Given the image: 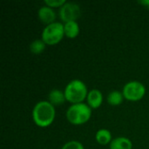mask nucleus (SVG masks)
Wrapping results in <instances>:
<instances>
[{
	"label": "nucleus",
	"instance_id": "f257e3e1",
	"mask_svg": "<svg viewBox=\"0 0 149 149\" xmlns=\"http://www.w3.org/2000/svg\"><path fill=\"white\" fill-rule=\"evenodd\" d=\"M55 118V108L49 101L38 102L32 109V119L35 124L40 127L50 126Z\"/></svg>",
	"mask_w": 149,
	"mask_h": 149
},
{
	"label": "nucleus",
	"instance_id": "f03ea898",
	"mask_svg": "<svg viewBox=\"0 0 149 149\" xmlns=\"http://www.w3.org/2000/svg\"><path fill=\"white\" fill-rule=\"evenodd\" d=\"M66 100L72 104L81 103L87 97V87L80 79H72L65 86L64 91Z\"/></svg>",
	"mask_w": 149,
	"mask_h": 149
},
{
	"label": "nucleus",
	"instance_id": "7ed1b4c3",
	"mask_svg": "<svg viewBox=\"0 0 149 149\" xmlns=\"http://www.w3.org/2000/svg\"><path fill=\"white\" fill-rule=\"evenodd\" d=\"M92 115L91 107L81 102L72 104L66 111V118L73 125H81L86 123Z\"/></svg>",
	"mask_w": 149,
	"mask_h": 149
},
{
	"label": "nucleus",
	"instance_id": "20e7f679",
	"mask_svg": "<svg viewBox=\"0 0 149 149\" xmlns=\"http://www.w3.org/2000/svg\"><path fill=\"white\" fill-rule=\"evenodd\" d=\"M64 24L60 22H53L47 24L42 31V40L45 45H56L64 37Z\"/></svg>",
	"mask_w": 149,
	"mask_h": 149
},
{
	"label": "nucleus",
	"instance_id": "39448f33",
	"mask_svg": "<svg viewBox=\"0 0 149 149\" xmlns=\"http://www.w3.org/2000/svg\"><path fill=\"white\" fill-rule=\"evenodd\" d=\"M122 93L124 98H126L127 100L137 101L144 97L146 93V87L140 81H129L124 86Z\"/></svg>",
	"mask_w": 149,
	"mask_h": 149
},
{
	"label": "nucleus",
	"instance_id": "423d86ee",
	"mask_svg": "<svg viewBox=\"0 0 149 149\" xmlns=\"http://www.w3.org/2000/svg\"><path fill=\"white\" fill-rule=\"evenodd\" d=\"M80 7L73 2H66L59 8V17L65 23L76 21L80 17Z\"/></svg>",
	"mask_w": 149,
	"mask_h": 149
},
{
	"label": "nucleus",
	"instance_id": "0eeeda50",
	"mask_svg": "<svg viewBox=\"0 0 149 149\" xmlns=\"http://www.w3.org/2000/svg\"><path fill=\"white\" fill-rule=\"evenodd\" d=\"M38 16L41 22L47 24L53 23L56 18L55 11L52 10V7H50L48 5L41 6L38 11Z\"/></svg>",
	"mask_w": 149,
	"mask_h": 149
},
{
	"label": "nucleus",
	"instance_id": "6e6552de",
	"mask_svg": "<svg viewBox=\"0 0 149 149\" xmlns=\"http://www.w3.org/2000/svg\"><path fill=\"white\" fill-rule=\"evenodd\" d=\"M87 103L88 106L92 108H98L100 107L103 101V95L102 93L98 89L91 90L87 94Z\"/></svg>",
	"mask_w": 149,
	"mask_h": 149
},
{
	"label": "nucleus",
	"instance_id": "1a4fd4ad",
	"mask_svg": "<svg viewBox=\"0 0 149 149\" xmlns=\"http://www.w3.org/2000/svg\"><path fill=\"white\" fill-rule=\"evenodd\" d=\"M48 99L49 102L53 106H60L66 100L65 93L59 89H52L48 94Z\"/></svg>",
	"mask_w": 149,
	"mask_h": 149
},
{
	"label": "nucleus",
	"instance_id": "9d476101",
	"mask_svg": "<svg viewBox=\"0 0 149 149\" xmlns=\"http://www.w3.org/2000/svg\"><path fill=\"white\" fill-rule=\"evenodd\" d=\"M132 141L126 137H117L110 143V149H132Z\"/></svg>",
	"mask_w": 149,
	"mask_h": 149
},
{
	"label": "nucleus",
	"instance_id": "9b49d317",
	"mask_svg": "<svg viewBox=\"0 0 149 149\" xmlns=\"http://www.w3.org/2000/svg\"><path fill=\"white\" fill-rule=\"evenodd\" d=\"M64 31H65V35L67 38H76L79 33V25L76 21L66 22L64 24Z\"/></svg>",
	"mask_w": 149,
	"mask_h": 149
},
{
	"label": "nucleus",
	"instance_id": "f8f14e48",
	"mask_svg": "<svg viewBox=\"0 0 149 149\" xmlns=\"http://www.w3.org/2000/svg\"><path fill=\"white\" fill-rule=\"evenodd\" d=\"M95 139L98 143L101 145H106L109 143L110 141H112V134L107 129H105V128L100 129L96 133Z\"/></svg>",
	"mask_w": 149,
	"mask_h": 149
},
{
	"label": "nucleus",
	"instance_id": "ddd939ff",
	"mask_svg": "<svg viewBox=\"0 0 149 149\" xmlns=\"http://www.w3.org/2000/svg\"><path fill=\"white\" fill-rule=\"evenodd\" d=\"M124 99L123 93L117 91V90H113L112 92H110L107 97V102L112 105V106H119L122 103Z\"/></svg>",
	"mask_w": 149,
	"mask_h": 149
},
{
	"label": "nucleus",
	"instance_id": "4468645a",
	"mask_svg": "<svg viewBox=\"0 0 149 149\" xmlns=\"http://www.w3.org/2000/svg\"><path fill=\"white\" fill-rule=\"evenodd\" d=\"M45 48V43L42 39H35L30 44V51L33 54H39L44 52Z\"/></svg>",
	"mask_w": 149,
	"mask_h": 149
},
{
	"label": "nucleus",
	"instance_id": "2eb2a0df",
	"mask_svg": "<svg viewBox=\"0 0 149 149\" xmlns=\"http://www.w3.org/2000/svg\"><path fill=\"white\" fill-rule=\"evenodd\" d=\"M61 149H85L84 148V146L79 142V141H68L66 142Z\"/></svg>",
	"mask_w": 149,
	"mask_h": 149
},
{
	"label": "nucleus",
	"instance_id": "dca6fc26",
	"mask_svg": "<svg viewBox=\"0 0 149 149\" xmlns=\"http://www.w3.org/2000/svg\"><path fill=\"white\" fill-rule=\"evenodd\" d=\"M45 3L46 5L52 8V7H61L66 2L65 0H45Z\"/></svg>",
	"mask_w": 149,
	"mask_h": 149
},
{
	"label": "nucleus",
	"instance_id": "f3484780",
	"mask_svg": "<svg viewBox=\"0 0 149 149\" xmlns=\"http://www.w3.org/2000/svg\"><path fill=\"white\" fill-rule=\"evenodd\" d=\"M139 3H141V4H144V5L149 6V0H141V1H139Z\"/></svg>",
	"mask_w": 149,
	"mask_h": 149
}]
</instances>
